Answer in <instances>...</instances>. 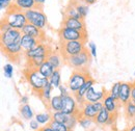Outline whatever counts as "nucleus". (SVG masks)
<instances>
[{
    "label": "nucleus",
    "mask_w": 135,
    "mask_h": 131,
    "mask_svg": "<svg viewBox=\"0 0 135 131\" xmlns=\"http://www.w3.org/2000/svg\"><path fill=\"white\" fill-rule=\"evenodd\" d=\"M23 74H24L26 81L29 83L32 92L36 95H38L41 91L45 87V85L49 82V79L44 77L37 69L25 68L23 70Z\"/></svg>",
    "instance_id": "nucleus-1"
},
{
    "label": "nucleus",
    "mask_w": 135,
    "mask_h": 131,
    "mask_svg": "<svg viewBox=\"0 0 135 131\" xmlns=\"http://www.w3.org/2000/svg\"><path fill=\"white\" fill-rule=\"evenodd\" d=\"M2 20L5 21L6 23H8L12 26V28L19 29V30H22L23 27L28 23L25 12L15 7L14 5H12L5 12V15L2 18Z\"/></svg>",
    "instance_id": "nucleus-2"
},
{
    "label": "nucleus",
    "mask_w": 135,
    "mask_h": 131,
    "mask_svg": "<svg viewBox=\"0 0 135 131\" xmlns=\"http://www.w3.org/2000/svg\"><path fill=\"white\" fill-rule=\"evenodd\" d=\"M90 74L88 72V69H83V70H74L70 76V79L68 81V87L70 92L74 95L76 94L80 87L84 84V82L90 78Z\"/></svg>",
    "instance_id": "nucleus-3"
},
{
    "label": "nucleus",
    "mask_w": 135,
    "mask_h": 131,
    "mask_svg": "<svg viewBox=\"0 0 135 131\" xmlns=\"http://www.w3.org/2000/svg\"><path fill=\"white\" fill-rule=\"evenodd\" d=\"M60 48L59 52L64 57V60L71 56L77 55L80 52L86 49V42L84 41H68V42H59Z\"/></svg>",
    "instance_id": "nucleus-4"
},
{
    "label": "nucleus",
    "mask_w": 135,
    "mask_h": 131,
    "mask_svg": "<svg viewBox=\"0 0 135 131\" xmlns=\"http://www.w3.org/2000/svg\"><path fill=\"white\" fill-rule=\"evenodd\" d=\"M90 59H91V55L88 49L86 48L79 54L65 59V64L72 67L74 70H83V69H87L88 65L90 64Z\"/></svg>",
    "instance_id": "nucleus-5"
},
{
    "label": "nucleus",
    "mask_w": 135,
    "mask_h": 131,
    "mask_svg": "<svg viewBox=\"0 0 135 131\" xmlns=\"http://www.w3.org/2000/svg\"><path fill=\"white\" fill-rule=\"evenodd\" d=\"M25 15L27 18V22L33 24L34 26L38 27L40 29L44 30L48 24V19L46 14L43 12V10L33 8V10H28L25 12Z\"/></svg>",
    "instance_id": "nucleus-6"
},
{
    "label": "nucleus",
    "mask_w": 135,
    "mask_h": 131,
    "mask_svg": "<svg viewBox=\"0 0 135 131\" xmlns=\"http://www.w3.org/2000/svg\"><path fill=\"white\" fill-rule=\"evenodd\" d=\"M59 42H68V41H87V31H80L72 28L60 27L58 30Z\"/></svg>",
    "instance_id": "nucleus-7"
},
{
    "label": "nucleus",
    "mask_w": 135,
    "mask_h": 131,
    "mask_svg": "<svg viewBox=\"0 0 135 131\" xmlns=\"http://www.w3.org/2000/svg\"><path fill=\"white\" fill-rule=\"evenodd\" d=\"M61 110L68 115H80V106L74 95H66L62 97V107Z\"/></svg>",
    "instance_id": "nucleus-8"
},
{
    "label": "nucleus",
    "mask_w": 135,
    "mask_h": 131,
    "mask_svg": "<svg viewBox=\"0 0 135 131\" xmlns=\"http://www.w3.org/2000/svg\"><path fill=\"white\" fill-rule=\"evenodd\" d=\"M3 54H5L6 57H8L11 60H15L18 62V59L24 55V51L22 49V46H21V41H18L15 42L8 46H5L3 48H1Z\"/></svg>",
    "instance_id": "nucleus-9"
},
{
    "label": "nucleus",
    "mask_w": 135,
    "mask_h": 131,
    "mask_svg": "<svg viewBox=\"0 0 135 131\" xmlns=\"http://www.w3.org/2000/svg\"><path fill=\"white\" fill-rule=\"evenodd\" d=\"M51 51L52 50L49 47V45L45 42H42L35 48L24 52V57L26 59H30V58H34V57H44V56L48 57Z\"/></svg>",
    "instance_id": "nucleus-10"
},
{
    "label": "nucleus",
    "mask_w": 135,
    "mask_h": 131,
    "mask_svg": "<svg viewBox=\"0 0 135 131\" xmlns=\"http://www.w3.org/2000/svg\"><path fill=\"white\" fill-rule=\"evenodd\" d=\"M22 35H23V33H22L21 30L14 29V28H12L11 30H8L6 32H2L1 33V38H0L1 48L5 47V46H8V45H11V44H13L15 42L21 41Z\"/></svg>",
    "instance_id": "nucleus-11"
},
{
    "label": "nucleus",
    "mask_w": 135,
    "mask_h": 131,
    "mask_svg": "<svg viewBox=\"0 0 135 131\" xmlns=\"http://www.w3.org/2000/svg\"><path fill=\"white\" fill-rule=\"evenodd\" d=\"M118 115L110 114L105 107H103L101 110L98 113V115L95 119V122L98 126H111L114 124Z\"/></svg>",
    "instance_id": "nucleus-12"
},
{
    "label": "nucleus",
    "mask_w": 135,
    "mask_h": 131,
    "mask_svg": "<svg viewBox=\"0 0 135 131\" xmlns=\"http://www.w3.org/2000/svg\"><path fill=\"white\" fill-rule=\"evenodd\" d=\"M108 94V92L102 87L100 91H97L95 88V86H91L87 93L84 96L85 102H89V103H95V102H99V101H103V99L105 98V96Z\"/></svg>",
    "instance_id": "nucleus-13"
},
{
    "label": "nucleus",
    "mask_w": 135,
    "mask_h": 131,
    "mask_svg": "<svg viewBox=\"0 0 135 131\" xmlns=\"http://www.w3.org/2000/svg\"><path fill=\"white\" fill-rule=\"evenodd\" d=\"M61 27L72 28V29H76V30H80V31H86L84 20L75 19V18H71V17H64Z\"/></svg>",
    "instance_id": "nucleus-14"
},
{
    "label": "nucleus",
    "mask_w": 135,
    "mask_h": 131,
    "mask_svg": "<svg viewBox=\"0 0 135 131\" xmlns=\"http://www.w3.org/2000/svg\"><path fill=\"white\" fill-rule=\"evenodd\" d=\"M23 34H27V35H30V36H33L35 39L40 40L41 42H46V36H45V32L44 30L40 29L38 27L34 26L33 24L31 23H27L23 29L21 30Z\"/></svg>",
    "instance_id": "nucleus-15"
},
{
    "label": "nucleus",
    "mask_w": 135,
    "mask_h": 131,
    "mask_svg": "<svg viewBox=\"0 0 135 131\" xmlns=\"http://www.w3.org/2000/svg\"><path fill=\"white\" fill-rule=\"evenodd\" d=\"M131 88H132L131 82H122L119 95H118V101L123 106H125L127 103L131 101Z\"/></svg>",
    "instance_id": "nucleus-16"
},
{
    "label": "nucleus",
    "mask_w": 135,
    "mask_h": 131,
    "mask_svg": "<svg viewBox=\"0 0 135 131\" xmlns=\"http://www.w3.org/2000/svg\"><path fill=\"white\" fill-rule=\"evenodd\" d=\"M103 104H104V107L110 114H113V115H118V109L122 106V104L119 103L118 99L113 98L109 93L103 99Z\"/></svg>",
    "instance_id": "nucleus-17"
},
{
    "label": "nucleus",
    "mask_w": 135,
    "mask_h": 131,
    "mask_svg": "<svg viewBox=\"0 0 135 131\" xmlns=\"http://www.w3.org/2000/svg\"><path fill=\"white\" fill-rule=\"evenodd\" d=\"M95 83H96V81H95V79H94L93 77L88 78V79L84 82V84L80 87V90H79L76 94H74V97L76 98V101L78 102L79 106H80V105H82V104L85 102L84 101L85 94L87 93V91H88L91 86H94V85H95Z\"/></svg>",
    "instance_id": "nucleus-18"
},
{
    "label": "nucleus",
    "mask_w": 135,
    "mask_h": 131,
    "mask_svg": "<svg viewBox=\"0 0 135 131\" xmlns=\"http://www.w3.org/2000/svg\"><path fill=\"white\" fill-rule=\"evenodd\" d=\"M40 43H42L40 40L35 39L33 36L27 35V34H23L22 39H21V46H22V49L24 52L35 48Z\"/></svg>",
    "instance_id": "nucleus-19"
},
{
    "label": "nucleus",
    "mask_w": 135,
    "mask_h": 131,
    "mask_svg": "<svg viewBox=\"0 0 135 131\" xmlns=\"http://www.w3.org/2000/svg\"><path fill=\"white\" fill-rule=\"evenodd\" d=\"M97 115H98V111L95 109L93 103L84 102L82 105H80V116H86L95 120Z\"/></svg>",
    "instance_id": "nucleus-20"
},
{
    "label": "nucleus",
    "mask_w": 135,
    "mask_h": 131,
    "mask_svg": "<svg viewBox=\"0 0 135 131\" xmlns=\"http://www.w3.org/2000/svg\"><path fill=\"white\" fill-rule=\"evenodd\" d=\"M13 5L15 7H17L19 10L23 11V12H26L28 10H33V8H38L41 10L34 0H14V3Z\"/></svg>",
    "instance_id": "nucleus-21"
},
{
    "label": "nucleus",
    "mask_w": 135,
    "mask_h": 131,
    "mask_svg": "<svg viewBox=\"0 0 135 131\" xmlns=\"http://www.w3.org/2000/svg\"><path fill=\"white\" fill-rule=\"evenodd\" d=\"M47 60L50 63L51 65L55 68V70H59V68L62 66V64L65 63L62 55L60 54V52H56V51H51L50 54L48 55Z\"/></svg>",
    "instance_id": "nucleus-22"
},
{
    "label": "nucleus",
    "mask_w": 135,
    "mask_h": 131,
    "mask_svg": "<svg viewBox=\"0 0 135 131\" xmlns=\"http://www.w3.org/2000/svg\"><path fill=\"white\" fill-rule=\"evenodd\" d=\"M47 107H48V110L51 111V113H55V111L61 110V107H62V97L60 95L53 96L50 99L49 103L47 104Z\"/></svg>",
    "instance_id": "nucleus-23"
},
{
    "label": "nucleus",
    "mask_w": 135,
    "mask_h": 131,
    "mask_svg": "<svg viewBox=\"0 0 135 131\" xmlns=\"http://www.w3.org/2000/svg\"><path fill=\"white\" fill-rule=\"evenodd\" d=\"M53 88H54V87L52 86V84H51L50 82H48V83L45 85V87L41 91V93L37 95L38 98L41 99L46 105L49 103L50 99L52 98V90H53Z\"/></svg>",
    "instance_id": "nucleus-24"
},
{
    "label": "nucleus",
    "mask_w": 135,
    "mask_h": 131,
    "mask_svg": "<svg viewBox=\"0 0 135 131\" xmlns=\"http://www.w3.org/2000/svg\"><path fill=\"white\" fill-rule=\"evenodd\" d=\"M64 17H71V18H75V19H80V20H83L82 17L80 16L79 12L77 11L76 6H75V3L71 0L70 3L68 4V6L65 10V13H64Z\"/></svg>",
    "instance_id": "nucleus-25"
},
{
    "label": "nucleus",
    "mask_w": 135,
    "mask_h": 131,
    "mask_svg": "<svg viewBox=\"0 0 135 131\" xmlns=\"http://www.w3.org/2000/svg\"><path fill=\"white\" fill-rule=\"evenodd\" d=\"M20 115H21V116L24 120H27V121H30V120L34 119L33 109H32V107L29 104H22L21 105V107H20Z\"/></svg>",
    "instance_id": "nucleus-26"
},
{
    "label": "nucleus",
    "mask_w": 135,
    "mask_h": 131,
    "mask_svg": "<svg viewBox=\"0 0 135 131\" xmlns=\"http://www.w3.org/2000/svg\"><path fill=\"white\" fill-rule=\"evenodd\" d=\"M78 124L80 125L81 128H83L86 131H91L95 127L94 125H97L94 119H89V118H86V116H80L79 121H78Z\"/></svg>",
    "instance_id": "nucleus-27"
},
{
    "label": "nucleus",
    "mask_w": 135,
    "mask_h": 131,
    "mask_svg": "<svg viewBox=\"0 0 135 131\" xmlns=\"http://www.w3.org/2000/svg\"><path fill=\"white\" fill-rule=\"evenodd\" d=\"M38 71H40V73L44 76V77H46V78H50L51 75L54 73V71H55V68L53 67V66L51 65L50 63L48 62V60H46L43 65L41 66L38 69H37Z\"/></svg>",
    "instance_id": "nucleus-28"
},
{
    "label": "nucleus",
    "mask_w": 135,
    "mask_h": 131,
    "mask_svg": "<svg viewBox=\"0 0 135 131\" xmlns=\"http://www.w3.org/2000/svg\"><path fill=\"white\" fill-rule=\"evenodd\" d=\"M34 119L42 125H49L50 122L52 121V114H50V111H44V113H38L34 115Z\"/></svg>",
    "instance_id": "nucleus-29"
},
{
    "label": "nucleus",
    "mask_w": 135,
    "mask_h": 131,
    "mask_svg": "<svg viewBox=\"0 0 135 131\" xmlns=\"http://www.w3.org/2000/svg\"><path fill=\"white\" fill-rule=\"evenodd\" d=\"M125 115L127 118V120L129 122H133L135 121V103L130 101L129 103H127L125 106Z\"/></svg>",
    "instance_id": "nucleus-30"
},
{
    "label": "nucleus",
    "mask_w": 135,
    "mask_h": 131,
    "mask_svg": "<svg viewBox=\"0 0 135 131\" xmlns=\"http://www.w3.org/2000/svg\"><path fill=\"white\" fill-rule=\"evenodd\" d=\"M72 1L75 3V6H76L77 11L79 12L80 16L82 17L83 20H85L86 16L88 15V5L83 3V2H81L80 0H72Z\"/></svg>",
    "instance_id": "nucleus-31"
},
{
    "label": "nucleus",
    "mask_w": 135,
    "mask_h": 131,
    "mask_svg": "<svg viewBox=\"0 0 135 131\" xmlns=\"http://www.w3.org/2000/svg\"><path fill=\"white\" fill-rule=\"evenodd\" d=\"M49 82L52 84V86L54 88H58L61 85V75H60V71L59 70H55L54 73L51 75L49 78Z\"/></svg>",
    "instance_id": "nucleus-32"
},
{
    "label": "nucleus",
    "mask_w": 135,
    "mask_h": 131,
    "mask_svg": "<svg viewBox=\"0 0 135 131\" xmlns=\"http://www.w3.org/2000/svg\"><path fill=\"white\" fill-rule=\"evenodd\" d=\"M70 116H71V115H68L66 113H64L62 110L52 113V120L53 121L60 122V123H66L67 124L68 121L70 120Z\"/></svg>",
    "instance_id": "nucleus-33"
},
{
    "label": "nucleus",
    "mask_w": 135,
    "mask_h": 131,
    "mask_svg": "<svg viewBox=\"0 0 135 131\" xmlns=\"http://www.w3.org/2000/svg\"><path fill=\"white\" fill-rule=\"evenodd\" d=\"M49 125L54 131H71L69 129V127H68V125L66 123H60V122L52 120Z\"/></svg>",
    "instance_id": "nucleus-34"
},
{
    "label": "nucleus",
    "mask_w": 135,
    "mask_h": 131,
    "mask_svg": "<svg viewBox=\"0 0 135 131\" xmlns=\"http://www.w3.org/2000/svg\"><path fill=\"white\" fill-rule=\"evenodd\" d=\"M120 84H122V82H115V83H113L112 86H111L110 92H108L113 98L118 99V95H119V90H120Z\"/></svg>",
    "instance_id": "nucleus-35"
},
{
    "label": "nucleus",
    "mask_w": 135,
    "mask_h": 131,
    "mask_svg": "<svg viewBox=\"0 0 135 131\" xmlns=\"http://www.w3.org/2000/svg\"><path fill=\"white\" fill-rule=\"evenodd\" d=\"M3 73L6 78H12L14 75V66L12 64H5L3 66Z\"/></svg>",
    "instance_id": "nucleus-36"
},
{
    "label": "nucleus",
    "mask_w": 135,
    "mask_h": 131,
    "mask_svg": "<svg viewBox=\"0 0 135 131\" xmlns=\"http://www.w3.org/2000/svg\"><path fill=\"white\" fill-rule=\"evenodd\" d=\"M14 3V0H0V8L2 11H7Z\"/></svg>",
    "instance_id": "nucleus-37"
},
{
    "label": "nucleus",
    "mask_w": 135,
    "mask_h": 131,
    "mask_svg": "<svg viewBox=\"0 0 135 131\" xmlns=\"http://www.w3.org/2000/svg\"><path fill=\"white\" fill-rule=\"evenodd\" d=\"M87 49H88V51H89V53H90V55H91L93 58H96L97 57V46H96L95 43H93V42L88 43V48Z\"/></svg>",
    "instance_id": "nucleus-38"
},
{
    "label": "nucleus",
    "mask_w": 135,
    "mask_h": 131,
    "mask_svg": "<svg viewBox=\"0 0 135 131\" xmlns=\"http://www.w3.org/2000/svg\"><path fill=\"white\" fill-rule=\"evenodd\" d=\"M29 127H30V129L33 131H37L41 127H42V125L35 120V119H32V120H30L29 121Z\"/></svg>",
    "instance_id": "nucleus-39"
},
{
    "label": "nucleus",
    "mask_w": 135,
    "mask_h": 131,
    "mask_svg": "<svg viewBox=\"0 0 135 131\" xmlns=\"http://www.w3.org/2000/svg\"><path fill=\"white\" fill-rule=\"evenodd\" d=\"M0 28H1V33H2V32H6V31L11 30V29H12V26H11L8 23H6L5 21L1 20V26H0Z\"/></svg>",
    "instance_id": "nucleus-40"
},
{
    "label": "nucleus",
    "mask_w": 135,
    "mask_h": 131,
    "mask_svg": "<svg viewBox=\"0 0 135 131\" xmlns=\"http://www.w3.org/2000/svg\"><path fill=\"white\" fill-rule=\"evenodd\" d=\"M58 90H59V95L61 96V97H64V96H66V95H69V92H70V90H69V87L66 86L65 84H61L59 87H58Z\"/></svg>",
    "instance_id": "nucleus-41"
},
{
    "label": "nucleus",
    "mask_w": 135,
    "mask_h": 131,
    "mask_svg": "<svg viewBox=\"0 0 135 131\" xmlns=\"http://www.w3.org/2000/svg\"><path fill=\"white\" fill-rule=\"evenodd\" d=\"M131 101L135 103V81L132 82V88H131Z\"/></svg>",
    "instance_id": "nucleus-42"
},
{
    "label": "nucleus",
    "mask_w": 135,
    "mask_h": 131,
    "mask_svg": "<svg viewBox=\"0 0 135 131\" xmlns=\"http://www.w3.org/2000/svg\"><path fill=\"white\" fill-rule=\"evenodd\" d=\"M37 131H54L50 127V125H45V126H42Z\"/></svg>",
    "instance_id": "nucleus-43"
},
{
    "label": "nucleus",
    "mask_w": 135,
    "mask_h": 131,
    "mask_svg": "<svg viewBox=\"0 0 135 131\" xmlns=\"http://www.w3.org/2000/svg\"><path fill=\"white\" fill-rule=\"evenodd\" d=\"M35 1V3H36V5L41 8V10H43V6H44V4H45V2H46V0H34Z\"/></svg>",
    "instance_id": "nucleus-44"
},
{
    "label": "nucleus",
    "mask_w": 135,
    "mask_h": 131,
    "mask_svg": "<svg viewBox=\"0 0 135 131\" xmlns=\"http://www.w3.org/2000/svg\"><path fill=\"white\" fill-rule=\"evenodd\" d=\"M20 101H21V104H28L29 97H28V96H22Z\"/></svg>",
    "instance_id": "nucleus-45"
},
{
    "label": "nucleus",
    "mask_w": 135,
    "mask_h": 131,
    "mask_svg": "<svg viewBox=\"0 0 135 131\" xmlns=\"http://www.w3.org/2000/svg\"><path fill=\"white\" fill-rule=\"evenodd\" d=\"M80 1L83 2V3H85V4H87V5H91V4L96 3L97 0H80Z\"/></svg>",
    "instance_id": "nucleus-46"
},
{
    "label": "nucleus",
    "mask_w": 135,
    "mask_h": 131,
    "mask_svg": "<svg viewBox=\"0 0 135 131\" xmlns=\"http://www.w3.org/2000/svg\"><path fill=\"white\" fill-rule=\"evenodd\" d=\"M125 131H135V124H132L131 126H129Z\"/></svg>",
    "instance_id": "nucleus-47"
},
{
    "label": "nucleus",
    "mask_w": 135,
    "mask_h": 131,
    "mask_svg": "<svg viewBox=\"0 0 135 131\" xmlns=\"http://www.w3.org/2000/svg\"><path fill=\"white\" fill-rule=\"evenodd\" d=\"M134 76H135V71H134Z\"/></svg>",
    "instance_id": "nucleus-48"
}]
</instances>
